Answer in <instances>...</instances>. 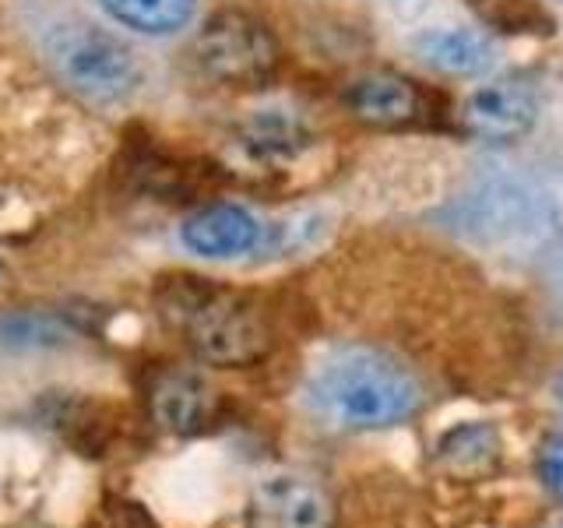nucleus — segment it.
<instances>
[{"mask_svg":"<svg viewBox=\"0 0 563 528\" xmlns=\"http://www.w3.org/2000/svg\"><path fill=\"white\" fill-rule=\"evenodd\" d=\"M462 120L468 134L483 141H518L536 128L539 92L521 78L486 81L465 99Z\"/></svg>","mask_w":563,"mask_h":528,"instance_id":"6e6552de","label":"nucleus"},{"mask_svg":"<svg viewBox=\"0 0 563 528\" xmlns=\"http://www.w3.org/2000/svg\"><path fill=\"white\" fill-rule=\"evenodd\" d=\"M180 243L190 254L208 261H236L246 254H257L268 243V222L246 205L216 201L190 211L184 219Z\"/></svg>","mask_w":563,"mask_h":528,"instance_id":"0eeeda50","label":"nucleus"},{"mask_svg":"<svg viewBox=\"0 0 563 528\" xmlns=\"http://www.w3.org/2000/svg\"><path fill=\"white\" fill-rule=\"evenodd\" d=\"M560 402H563V377H560Z\"/></svg>","mask_w":563,"mask_h":528,"instance_id":"2eb2a0df","label":"nucleus"},{"mask_svg":"<svg viewBox=\"0 0 563 528\" xmlns=\"http://www.w3.org/2000/svg\"><path fill=\"white\" fill-rule=\"evenodd\" d=\"M310 145V131L299 113L286 106H268L254 110L240 123V148L254 155L257 163H286Z\"/></svg>","mask_w":563,"mask_h":528,"instance_id":"f8f14e48","label":"nucleus"},{"mask_svg":"<svg viewBox=\"0 0 563 528\" xmlns=\"http://www.w3.org/2000/svg\"><path fill=\"white\" fill-rule=\"evenodd\" d=\"M345 106L369 128H401L419 113V92L409 78L391 70H369L345 88Z\"/></svg>","mask_w":563,"mask_h":528,"instance_id":"9b49d317","label":"nucleus"},{"mask_svg":"<svg viewBox=\"0 0 563 528\" xmlns=\"http://www.w3.org/2000/svg\"><path fill=\"white\" fill-rule=\"evenodd\" d=\"M148 413L163 430L176 437L205 433L219 416V395L211 384L187 366L158 370L148 384Z\"/></svg>","mask_w":563,"mask_h":528,"instance_id":"1a4fd4ad","label":"nucleus"},{"mask_svg":"<svg viewBox=\"0 0 563 528\" xmlns=\"http://www.w3.org/2000/svg\"><path fill=\"white\" fill-rule=\"evenodd\" d=\"M158 310L208 366H251L272 349V328L254 299L208 278L180 275L166 282Z\"/></svg>","mask_w":563,"mask_h":528,"instance_id":"f257e3e1","label":"nucleus"},{"mask_svg":"<svg viewBox=\"0 0 563 528\" xmlns=\"http://www.w3.org/2000/svg\"><path fill=\"white\" fill-rule=\"evenodd\" d=\"M539 480L556 501H563V433H553V437L542 440V448H539Z\"/></svg>","mask_w":563,"mask_h":528,"instance_id":"4468645a","label":"nucleus"},{"mask_svg":"<svg viewBox=\"0 0 563 528\" xmlns=\"http://www.w3.org/2000/svg\"><path fill=\"white\" fill-rule=\"evenodd\" d=\"M310 395L345 430H384L419 413L422 387L398 360L377 349H342L317 370Z\"/></svg>","mask_w":563,"mask_h":528,"instance_id":"f03ea898","label":"nucleus"},{"mask_svg":"<svg viewBox=\"0 0 563 528\" xmlns=\"http://www.w3.org/2000/svg\"><path fill=\"white\" fill-rule=\"evenodd\" d=\"M243 528H334V501L310 475H264L246 501Z\"/></svg>","mask_w":563,"mask_h":528,"instance_id":"423d86ee","label":"nucleus"},{"mask_svg":"<svg viewBox=\"0 0 563 528\" xmlns=\"http://www.w3.org/2000/svg\"><path fill=\"white\" fill-rule=\"evenodd\" d=\"M43 53L53 75L92 102L128 99L145 78L137 53L81 14H49L43 29Z\"/></svg>","mask_w":563,"mask_h":528,"instance_id":"7ed1b4c3","label":"nucleus"},{"mask_svg":"<svg viewBox=\"0 0 563 528\" xmlns=\"http://www.w3.org/2000/svg\"><path fill=\"white\" fill-rule=\"evenodd\" d=\"M194 61L211 81L251 88L278 67V40L261 18L246 11H219L194 40Z\"/></svg>","mask_w":563,"mask_h":528,"instance_id":"20e7f679","label":"nucleus"},{"mask_svg":"<svg viewBox=\"0 0 563 528\" xmlns=\"http://www.w3.org/2000/svg\"><path fill=\"white\" fill-rule=\"evenodd\" d=\"M542 216L545 201L532 184L518 176H486L465 194H457V201L448 208V229L468 240L493 243L532 233Z\"/></svg>","mask_w":563,"mask_h":528,"instance_id":"39448f33","label":"nucleus"},{"mask_svg":"<svg viewBox=\"0 0 563 528\" xmlns=\"http://www.w3.org/2000/svg\"><path fill=\"white\" fill-rule=\"evenodd\" d=\"M99 8L137 35H176L194 22L198 0H99Z\"/></svg>","mask_w":563,"mask_h":528,"instance_id":"ddd939ff","label":"nucleus"},{"mask_svg":"<svg viewBox=\"0 0 563 528\" xmlns=\"http://www.w3.org/2000/svg\"><path fill=\"white\" fill-rule=\"evenodd\" d=\"M416 57L433 67L437 75L448 78H479L497 64V50H493L489 35L479 29H427L412 40Z\"/></svg>","mask_w":563,"mask_h":528,"instance_id":"9d476101","label":"nucleus"}]
</instances>
